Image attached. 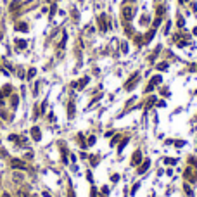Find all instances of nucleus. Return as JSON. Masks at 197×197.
Returning <instances> with one entry per match:
<instances>
[{"mask_svg": "<svg viewBox=\"0 0 197 197\" xmlns=\"http://www.w3.org/2000/svg\"><path fill=\"white\" fill-rule=\"evenodd\" d=\"M11 166H12V169H26V163H23L19 159H12L11 161Z\"/></svg>", "mask_w": 197, "mask_h": 197, "instance_id": "nucleus-1", "label": "nucleus"}, {"mask_svg": "<svg viewBox=\"0 0 197 197\" xmlns=\"http://www.w3.org/2000/svg\"><path fill=\"white\" fill-rule=\"evenodd\" d=\"M142 163V152L140 151H137L135 154H133V159H131V164H133V166H137V164H140Z\"/></svg>", "mask_w": 197, "mask_h": 197, "instance_id": "nucleus-2", "label": "nucleus"}, {"mask_svg": "<svg viewBox=\"0 0 197 197\" xmlns=\"http://www.w3.org/2000/svg\"><path fill=\"white\" fill-rule=\"evenodd\" d=\"M149 166H151V161H149V159H145L144 163L140 164V168H138V173H140V175H142V173H145V171H147V169H149Z\"/></svg>", "mask_w": 197, "mask_h": 197, "instance_id": "nucleus-3", "label": "nucleus"}, {"mask_svg": "<svg viewBox=\"0 0 197 197\" xmlns=\"http://www.w3.org/2000/svg\"><path fill=\"white\" fill-rule=\"evenodd\" d=\"M185 177L189 178L190 182H197V175H194V173H192V168H187V169H185Z\"/></svg>", "mask_w": 197, "mask_h": 197, "instance_id": "nucleus-4", "label": "nucleus"}, {"mask_svg": "<svg viewBox=\"0 0 197 197\" xmlns=\"http://www.w3.org/2000/svg\"><path fill=\"white\" fill-rule=\"evenodd\" d=\"M31 137H33V140H37V142L40 140V128H38V126H33L31 128Z\"/></svg>", "mask_w": 197, "mask_h": 197, "instance_id": "nucleus-5", "label": "nucleus"}, {"mask_svg": "<svg viewBox=\"0 0 197 197\" xmlns=\"http://www.w3.org/2000/svg\"><path fill=\"white\" fill-rule=\"evenodd\" d=\"M98 26H100V29H102V31H106V29H107V24H106V16H100V17H98Z\"/></svg>", "mask_w": 197, "mask_h": 197, "instance_id": "nucleus-6", "label": "nucleus"}, {"mask_svg": "<svg viewBox=\"0 0 197 197\" xmlns=\"http://www.w3.org/2000/svg\"><path fill=\"white\" fill-rule=\"evenodd\" d=\"M161 80H163V78H161L159 74H157V76H154V78L151 80V83H149V85H152V86H154V85H156V83H161Z\"/></svg>", "mask_w": 197, "mask_h": 197, "instance_id": "nucleus-7", "label": "nucleus"}, {"mask_svg": "<svg viewBox=\"0 0 197 197\" xmlns=\"http://www.w3.org/2000/svg\"><path fill=\"white\" fill-rule=\"evenodd\" d=\"M123 14H125V17H126V19H128V17H131V16H133V11H131V9H125V11H123Z\"/></svg>", "mask_w": 197, "mask_h": 197, "instance_id": "nucleus-8", "label": "nucleus"}, {"mask_svg": "<svg viewBox=\"0 0 197 197\" xmlns=\"http://www.w3.org/2000/svg\"><path fill=\"white\" fill-rule=\"evenodd\" d=\"M16 28H17V29H19V31H26V29H28V26H26V24H24V23H21V24H17V26H16Z\"/></svg>", "mask_w": 197, "mask_h": 197, "instance_id": "nucleus-9", "label": "nucleus"}, {"mask_svg": "<svg viewBox=\"0 0 197 197\" xmlns=\"http://www.w3.org/2000/svg\"><path fill=\"white\" fill-rule=\"evenodd\" d=\"M12 178H14L16 182H21V180H23V175H21V173H14V175H12Z\"/></svg>", "mask_w": 197, "mask_h": 197, "instance_id": "nucleus-10", "label": "nucleus"}, {"mask_svg": "<svg viewBox=\"0 0 197 197\" xmlns=\"http://www.w3.org/2000/svg\"><path fill=\"white\" fill-rule=\"evenodd\" d=\"M86 83H88V78H83V80H81V81H80V83H78V88H83V86H85V85H86Z\"/></svg>", "mask_w": 197, "mask_h": 197, "instance_id": "nucleus-11", "label": "nucleus"}, {"mask_svg": "<svg viewBox=\"0 0 197 197\" xmlns=\"http://www.w3.org/2000/svg\"><path fill=\"white\" fill-rule=\"evenodd\" d=\"M73 114H74V104L71 102L69 104V118H73Z\"/></svg>", "mask_w": 197, "mask_h": 197, "instance_id": "nucleus-12", "label": "nucleus"}, {"mask_svg": "<svg viewBox=\"0 0 197 197\" xmlns=\"http://www.w3.org/2000/svg\"><path fill=\"white\" fill-rule=\"evenodd\" d=\"M183 189H185V192L189 194L190 197H194V194H192V190H190V187H189V185H183Z\"/></svg>", "mask_w": 197, "mask_h": 197, "instance_id": "nucleus-13", "label": "nucleus"}, {"mask_svg": "<svg viewBox=\"0 0 197 197\" xmlns=\"http://www.w3.org/2000/svg\"><path fill=\"white\" fill-rule=\"evenodd\" d=\"M126 144H128V140H126V138H125V140H123V142H121V144H119V149H118V151H119V152H121V151H123V149H125V145H126Z\"/></svg>", "mask_w": 197, "mask_h": 197, "instance_id": "nucleus-14", "label": "nucleus"}, {"mask_svg": "<svg viewBox=\"0 0 197 197\" xmlns=\"http://www.w3.org/2000/svg\"><path fill=\"white\" fill-rule=\"evenodd\" d=\"M152 37H154V31H149V33H147V37H145V42H151V40H152Z\"/></svg>", "mask_w": 197, "mask_h": 197, "instance_id": "nucleus-15", "label": "nucleus"}, {"mask_svg": "<svg viewBox=\"0 0 197 197\" xmlns=\"http://www.w3.org/2000/svg\"><path fill=\"white\" fill-rule=\"evenodd\" d=\"M9 94H11V86H9V85H5V90L2 92V95H9Z\"/></svg>", "mask_w": 197, "mask_h": 197, "instance_id": "nucleus-16", "label": "nucleus"}, {"mask_svg": "<svg viewBox=\"0 0 197 197\" xmlns=\"http://www.w3.org/2000/svg\"><path fill=\"white\" fill-rule=\"evenodd\" d=\"M189 163H190V164H194V166L197 168V159H195V157H190V159H189Z\"/></svg>", "mask_w": 197, "mask_h": 197, "instance_id": "nucleus-17", "label": "nucleus"}, {"mask_svg": "<svg viewBox=\"0 0 197 197\" xmlns=\"http://www.w3.org/2000/svg\"><path fill=\"white\" fill-rule=\"evenodd\" d=\"M157 68H159V69L163 71V69H166V68H168V64H166V62H163V64H159V66H157Z\"/></svg>", "mask_w": 197, "mask_h": 197, "instance_id": "nucleus-18", "label": "nucleus"}, {"mask_svg": "<svg viewBox=\"0 0 197 197\" xmlns=\"http://www.w3.org/2000/svg\"><path fill=\"white\" fill-rule=\"evenodd\" d=\"M95 144V137H90V138H88V145H94Z\"/></svg>", "mask_w": 197, "mask_h": 197, "instance_id": "nucleus-19", "label": "nucleus"}, {"mask_svg": "<svg viewBox=\"0 0 197 197\" xmlns=\"http://www.w3.org/2000/svg\"><path fill=\"white\" fill-rule=\"evenodd\" d=\"M164 163H166V164H175L177 161H175V159H164Z\"/></svg>", "mask_w": 197, "mask_h": 197, "instance_id": "nucleus-20", "label": "nucleus"}, {"mask_svg": "<svg viewBox=\"0 0 197 197\" xmlns=\"http://www.w3.org/2000/svg\"><path fill=\"white\" fill-rule=\"evenodd\" d=\"M17 197H29L26 192H17Z\"/></svg>", "mask_w": 197, "mask_h": 197, "instance_id": "nucleus-21", "label": "nucleus"}, {"mask_svg": "<svg viewBox=\"0 0 197 197\" xmlns=\"http://www.w3.org/2000/svg\"><path fill=\"white\" fill-rule=\"evenodd\" d=\"M17 45H19V47H26V42H23V40H17Z\"/></svg>", "mask_w": 197, "mask_h": 197, "instance_id": "nucleus-22", "label": "nucleus"}, {"mask_svg": "<svg viewBox=\"0 0 197 197\" xmlns=\"http://www.w3.org/2000/svg\"><path fill=\"white\" fill-rule=\"evenodd\" d=\"M121 49H123V52H128V45L126 43H121Z\"/></svg>", "mask_w": 197, "mask_h": 197, "instance_id": "nucleus-23", "label": "nucleus"}, {"mask_svg": "<svg viewBox=\"0 0 197 197\" xmlns=\"http://www.w3.org/2000/svg\"><path fill=\"white\" fill-rule=\"evenodd\" d=\"M118 140H119V137H118V135H116V137H114V138H112V142H111V145H116V142H118Z\"/></svg>", "mask_w": 197, "mask_h": 197, "instance_id": "nucleus-24", "label": "nucleus"}, {"mask_svg": "<svg viewBox=\"0 0 197 197\" xmlns=\"http://www.w3.org/2000/svg\"><path fill=\"white\" fill-rule=\"evenodd\" d=\"M35 73H37L35 69H29V74H28V76H29V78H33V76H35Z\"/></svg>", "mask_w": 197, "mask_h": 197, "instance_id": "nucleus-25", "label": "nucleus"}, {"mask_svg": "<svg viewBox=\"0 0 197 197\" xmlns=\"http://www.w3.org/2000/svg\"><path fill=\"white\" fill-rule=\"evenodd\" d=\"M138 187H140V185H138V183H135V187H133V190H131V194H135L137 190H138Z\"/></svg>", "mask_w": 197, "mask_h": 197, "instance_id": "nucleus-26", "label": "nucleus"}, {"mask_svg": "<svg viewBox=\"0 0 197 197\" xmlns=\"http://www.w3.org/2000/svg\"><path fill=\"white\" fill-rule=\"evenodd\" d=\"M12 106H17V97H16V95L12 97Z\"/></svg>", "mask_w": 197, "mask_h": 197, "instance_id": "nucleus-27", "label": "nucleus"}, {"mask_svg": "<svg viewBox=\"0 0 197 197\" xmlns=\"http://www.w3.org/2000/svg\"><path fill=\"white\" fill-rule=\"evenodd\" d=\"M111 180H112V182H118V180H119V177H118V175H112Z\"/></svg>", "mask_w": 197, "mask_h": 197, "instance_id": "nucleus-28", "label": "nucleus"}, {"mask_svg": "<svg viewBox=\"0 0 197 197\" xmlns=\"http://www.w3.org/2000/svg\"><path fill=\"white\" fill-rule=\"evenodd\" d=\"M194 35H197V28H194Z\"/></svg>", "mask_w": 197, "mask_h": 197, "instance_id": "nucleus-29", "label": "nucleus"}, {"mask_svg": "<svg viewBox=\"0 0 197 197\" xmlns=\"http://www.w3.org/2000/svg\"><path fill=\"white\" fill-rule=\"evenodd\" d=\"M2 197H11V195H9V194H4V195H2Z\"/></svg>", "mask_w": 197, "mask_h": 197, "instance_id": "nucleus-30", "label": "nucleus"}, {"mask_svg": "<svg viewBox=\"0 0 197 197\" xmlns=\"http://www.w3.org/2000/svg\"><path fill=\"white\" fill-rule=\"evenodd\" d=\"M183 2H187V0H180V4H183Z\"/></svg>", "mask_w": 197, "mask_h": 197, "instance_id": "nucleus-31", "label": "nucleus"}]
</instances>
